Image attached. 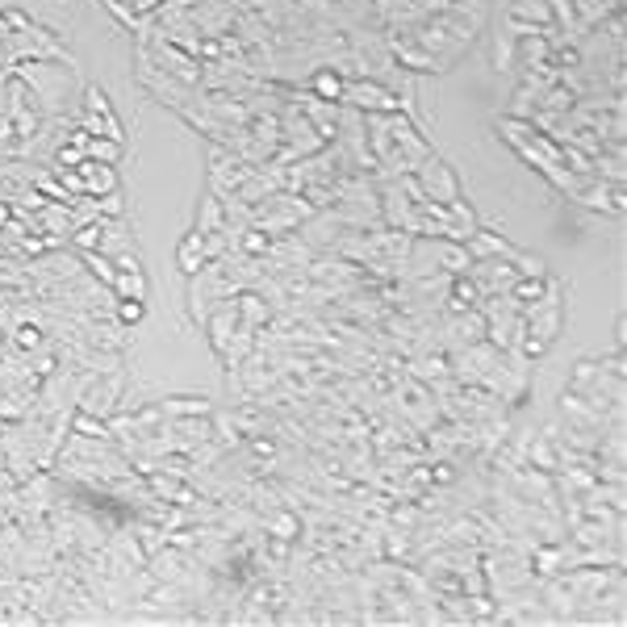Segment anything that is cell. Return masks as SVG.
<instances>
[{
  "label": "cell",
  "instance_id": "cell-5",
  "mask_svg": "<svg viewBox=\"0 0 627 627\" xmlns=\"http://www.w3.org/2000/svg\"><path fill=\"white\" fill-rule=\"evenodd\" d=\"M80 126L88 134H105V138H118V143H126V130L118 122V113H113L109 97L97 88V84H88L84 88V113H80Z\"/></svg>",
  "mask_w": 627,
  "mask_h": 627
},
{
  "label": "cell",
  "instance_id": "cell-7",
  "mask_svg": "<svg viewBox=\"0 0 627 627\" xmlns=\"http://www.w3.org/2000/svg\"><path fill=\"white\" fill-rule=\"evenodd\" d=\"M176 264L184 276H197L205 264H209V247H205V235L201 230H193V235H184L180 247H176Z\"/></svg>",
  "mask_w": 627,
  "mask_h": 627
},
{
  "label": "cell",
  "instance_id": "cell-8",
  "mask_svg": "<svg viewBox=\"0 0 627 627\" xmlns=\"http://www.w3.org/2000/svg\"><path fill=\"white\" fill-rule=\"evenodd\" d=\"M343 84H347V76L343 72H335V67H314V72H310V92H314V97L318 101H343Z\"/></svg>",
  "mask_w": 627,
  "mask_h": 627
},
{
  "label": "cell",
  "instance_id": "cell-9",
  "mask_svg": "<svg viewBox=\"0 0 627 627\" xmlns=\"http://www.w3.org/2000/svg\"><path fill=\"white\" fill-rule=\"evenodd\" d=\"M88 159H97V164H113L118 168L122 164V155H126V143H118V138H105V134H88Z\"/></svg>",
  "mask_w": 627,
  "mask_h": 627
},
{
  "label": "cell",
  "instance_id": "cell-1",
  "mask_svg": "<svg viewBox=\"0 0 627 627\" xmlns=\"http://www.w3.org/2000/svg\"><path fill=\"white\" fill-rule=\"evenodd\" d=\"M364 134H368V151L377 159V180L406 176L435 151L427 143V134L418 130V122L406 118V113H364Z\"/></svg>",
  "mask_w": 627,
  "mask_h": 627
},
{
  "label": "cell",
  "instance_id": "cell-6",
  "mask_svg": "<svg viewBox=\"0 0 627 627\" xmlns=\"http://www.w3.org/2000/svg\"><path fill=\"white\" fill-rule=\"evenodd\" d=\"M84 180V197H105V193H118V172L113 164H97V159H84L76 168Z\"/></svg>",
  "mask_w": 627,
  "mask_h": 627
},
{
  "label": "cell",
  "instance_id": "cell-4",
  "mask_svg": "<svg viewBox=\"0 0 627 627\" xmlns=\"http://www.w3.org/2000/svg\"><path fill=\"white\" fill-rule=\"evenodd\" d=\"M414 180H418V189H423L431 201H439V205H452V201H460L464 193H460V180H456V172L448 168V159H439L435 151L418 164L414 172H410Z\"/></svg>",
  "mask_w": 627,
  "mask_h": 627
},
{
  "label": "cell",
  "instance_id": "cell-11",
  "mask_svg": "<svg viewBox=\"0 0 627 627\" xmlns=\"http://www.w3.org/2000/svg\"><path fill=\"white\" fill-rule=\"evenodd\" d=\"M623 343H627V322H623V314L615 318V352H623Z\"/></svg>",
  "mask_w": 627,
  "mask_h": 627
},
{
  "label": "cell",
  "instance_id": "cell-2",
  "mask_svg": "<svg viewBox=\"0 0 627 627\" xmlns=\"http://www.w3.org/2000/svg\"><path fill=\"white\" fill-rule=\"evenodd\" d=\"M561 327H565V285L548 272L544 297L531 301V306L523 310V331H519L515 352H519L523 360L536 364L540 356H548V347L561 339Z\"/></svg>",
  "mask_w": 627,
  "mask_h": 627
},
{
  "label": "cell",
  "instance_id": "cell-3",
  "mask_svg": "<svg viewBox=\"0 0 627 627\" xmlns=\"http://www.w3.org/2000/svg\"><path fill=\"white\" fill-rule=\"evenodd\" d=\"M339 105H352L360 113H402V97L381 80H368V76H347L343 84V101Z\"/></svg>",
  "mask_w": 627,
  "mask_h": 627
},
{
  "label": "cell",
  "instance_id": "cell-10",
  "mask_svg": "<svg viewBox=\"0 0 627 627\" xmlns=\"http://www.w3.org/2000/svg\"><path fill=\"white\" fill-rule=\"evenodd\" d=\"M143 314H147V306H143V301H134V297H118V301H113V318H118L122 327L143 322Z\"/></svg>",
  "mask_w": 627,
  "mask_h": 627
}]
</instances>
